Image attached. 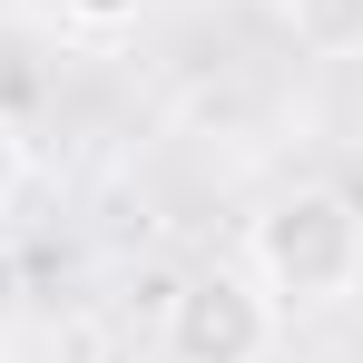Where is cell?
<instances>
[{
	"label": "cell",
	"mask_w": 363,
	"mask_h": 363,
	"mask_svg": "<svg viewBox=\"0 0 363 363\" xmlns=\"http://www.w3.org/2000/svg\"><path fill=\"white\" fill-rule=\"evenodd\" d=\"M285 20H295V40L314 60H354L363 50V0H285Z\"/></svg>",
	"instance_id": "3"
},
{
	"label": "cell",
	"mask_w": 363,
	"mask_h": 363,
	"mask_svg": "<svg viewBox=\"0 0 363 363\" xmlns=\"http://www.w3.org/2000/svg\"><path fill=\"white\" fill-rule=\"evenodd\" d=\"M255 285L275 304H344L363 285V206L344 186H295L255 216Z\"/></svg>",
	"instance_id": "1"
},
{
	"label": "cell",
	"mask_w": 363,
	"mask_h": 363,
	"mask_svg": "<svg viewBox=\"0 0 363 363\" xmlns=\"http://www.w3.org/2000/svg\"><path fill=\"white\" fill-rule=\"evenodd\" d=\"M275 354V295L236 265H196L167 295V363H265Z\"/></svg>",
	"instance_id": "2"
},
{
	"label": "cell",
	"mask_w": 363,
	"mask_h": 363,
	"mask_svg": "<svg viewBox=\"0 0 363 363\" xmlns=\"http://www.w3.org/2000/svg\"><path fill=\"white\" fill-rule=\"evenodd\" d=\"M20 167H30V157H20V128L0 118V206H10V196H20Z\"/></svg>",
	"instance_id": "4"
}]
</instances>
